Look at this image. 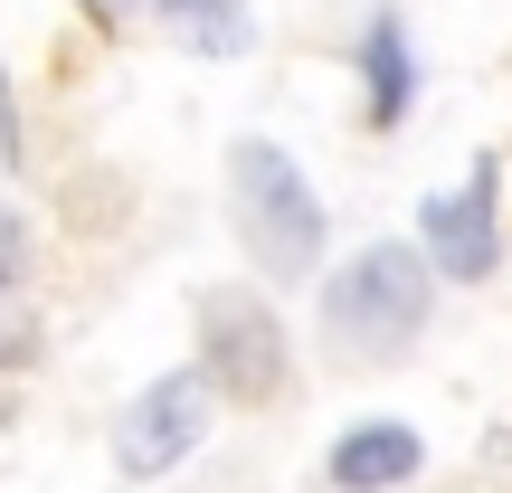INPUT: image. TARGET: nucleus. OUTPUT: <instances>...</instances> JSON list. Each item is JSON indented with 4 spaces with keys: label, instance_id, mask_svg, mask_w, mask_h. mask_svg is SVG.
<instances>
[{
    "label": "nucleus",
    "instance_id": "f03ea898",
    "mask_svg": "<svg viewBox=\"0 0 512 493\" xmlns=\"http://www.w3.org/2000/svg\"><path fill=\"white\" fill-rule=\"evenodd\" d=\"M238 228L275 285L313 275V256H323V200L304 190V171L275 143H238Z\"/></svg>",
    "mask_w": 512,
    "mask_h": 493
},
{
    "label": "nucleus",
    "instance_id": "1a4fd4ad",
    "mask_svg": "<svg viewBox=\"0 0 512 493\" xmlns=\"http://www.w3.org/2000/svg\"><path fill=\"white\" fill-rule=\"evenodd\" d=\"M29 351H38V323L19 313V294H0V370H10V361H29Z\"/></svg>",
    "mask_w": 512,
    "mask_h": 493
},
{
    "label": "nucleus",
    "instance_id": "20e7f679",
    "mask_svg": "<svg viewBox=\"0 0 512 493\" xmlns=\"http://www.w3.org/2000/svg\"><path fill=\"white\" fill-rule=\"evenodd\" d=\"M494 200H503L494 162H475V181H465V190L427 200V219H418V256H427V275H456V285H484V275H494V256H503V219H494Z\"/></svg>",
    "mask_w": 512,
    "mask_h": 493
},
{
    "label": "nucleus",
    "instance_id": "f8f14e48",
    "mask_svg": "<svg viewBox=\"0 0 512 493\" xmlns=\"http://www.w3.org/2000/svg\"><path fill=\"white\" fill-rule=\"evenodd\" d=\"M171 10V29H181V19H200V10H228V0H162Z\"/></svg>",
    "mask_w": 512,
    "mask_h": 493
},
{
    "label": "nucleus",
    "instance_id": "ddd939ff",
    "mask_svg": "<svg viewBox=\"0 0 512 493\" xmlns=\"http://www.w3.org/2000/svg\"><path fill=\"white\" fill-rule=\"evenodd\" d=\"M86 10H95V19H114V10H124V0H86Z\"/></svg>",
    "mask_w": 512,
    "mask_h": 493
},
{
    "label": "nucleus",
    "instance_id": "9d476101",
    "mask_svg": "<svg viewBox=\"0 0 512 493\" xmlns=\"http://www.w3.org/2000/svg\"><path fill=\"white\" fill-rule=\"evenodd\" d=\"M19 266H29V228H19L10 200H0V285H19Z\"/></svg>",
    "mask_w": 512,
    "mask_h": 493
},
{
    "label": "nucleus",
    "instance_id": "0eeeda50",
    "mask_svg": "<svg viewBox=\"0 0 512 493\" xmlns=\"http://www.w3.org/2000/svg\"><path fill=\"white\" fill-rule=\"evenodd\" d=\"M361 76H370V124L380 133L418 105V57H408V38H399V10H380L361 29Z\"/></svg>",
    "mask_w": 512,
    "mask_h": 493
},
{
    "label": "nucleus",
    "instance_id": "f257e3e1",
    "mask_svg": "<svg viewBox=\"0 0 512 493\" xmlns=\"http://www.w3.org/2000/svg\"><path fill=\"white\" fill-rule=\"evenodd\" d=\"M427 304H437V275H427V256L389 238V247H361L342 275H332L323 323L342 332V351H361V361H389V351L418 342Z\"/></svg>",
    "mask_w": 512,
    "mask_h": 493
},
{
    "label": "nucleus",
    "instance_id": "9b49d317",
    "mask_svg": "<svg viewBox=\"0 0 512 493\" xmlns=\"http://www.w3.org/2000/svg\"><path fill=\"white\" fill-rule=\"evenodd\" d=\"M0 162H19V114H10V86H0Z\"/></svg>",
    "mask_w": 512,
    "mask_h": 493
},
{
    "label": "nucleus",
    "instance_id": "39448f33",
    "mask_svg": "<svg viewBox=\"0 0 512 493\" xmlns=\"http://www.w3.org/2000/svg\"><path fill=\"white\" fill-rule=\"evenodd\" d=\"M200 427H209V380L200 370H171V380H152L143 399L124 408L114 456H124V475H171V465L200 446Z\"/></svg>",
    "mask_w": 512,
    "mask_h": 493
},
{
    "label": "nucleus",
    "instance_id": "6e6552de",
    "mask_svg": "<svg viewBox=\"0 0 512 493\" xmlns=\"http://www.w3.org/2000/svg\"><path fill=\"white\" fill-rule=\"evenodd\" d=\"M181 38L200 57H238L247 48V19H238V0H228V10H200V19H181Z\"/></svg>",
    "mask_w": 512,
    "mask_h": 493
},
{
    "label": "nucleus",
    "instance_id": "7ed1b4c3",
    "mask_svg": "<svg viewBox=\"0 0 512 493\" xmlns=\"http://www.w3.org/2000/svg\"><path fill=\"white\" fill-rule=\"evenodd\" d=\"M200 380L228 399H275L285 389V323L247 294H209L200 304Z\"/></svg>",
    "mask_w": 512,
    "mask_h": 493
},
{
    "label": "nucleus",
    "instance_id": "423d86ee",
    "mask_svg": "<svg viewBox=\"0 0 512 493\" xmlns=\"http://www.w3.org/2000/svg\"><path fill=\"white\" fill-rule=\"evenodd\" d=\"M323 475L342 484V493H389V484L418 475V437H408V427H389V418H380V427H351V437L332 446Z\"/></svg>",
    "mask_w": 512,
    "mask_h": 493
}]
</instances>
